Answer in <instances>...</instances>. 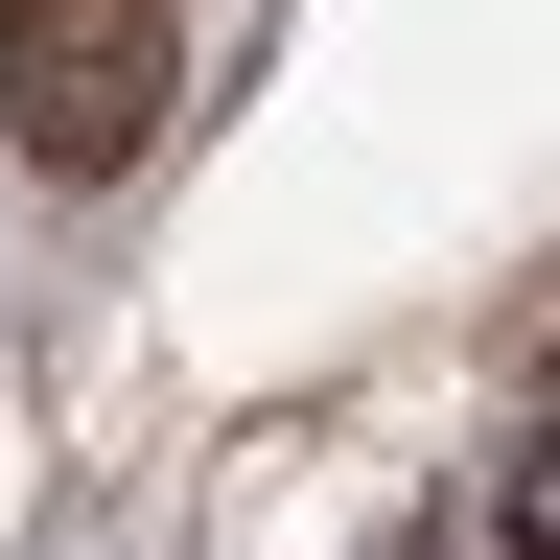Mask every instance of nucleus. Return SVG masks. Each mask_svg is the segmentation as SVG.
Returning a JSON list of instances; mask_svg holds the SVG:
<instances>
[{
  "instance_id": "obj_1",
  "label": "nucleus",
  "mask_w": 560,
  "mask_h": 560,
  "mask_svg": "<svg viewBox=\"0 0 560 560\" xmlns=\"http://www.w3.org/2000/svg\"><path fill=\"white\" fill-rule=\"evenodd\" d=\"M187 94V0H0V140L47 187H117Z\"/></svg>"
}]
</instances>
